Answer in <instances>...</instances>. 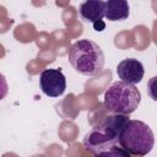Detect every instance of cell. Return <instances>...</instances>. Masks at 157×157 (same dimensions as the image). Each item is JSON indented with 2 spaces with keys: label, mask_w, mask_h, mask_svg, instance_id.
Wrapping results in <instances>:
<instances>
[{
  "label": "cell",
  "mask_w": 157,
  "mask_h": 157,
  "mask_svg": "<svg viewBox=\"0 0 157 157\" xmlns=\"http://www.w3.org/2000/svg\"><path fill=\"white\" fill-rule=\"evenodd\" d=\"M69 61L76 72L83 76H97L104 67V54L91 39H78L69 50Z\"/></svg>",
  "instance_id": "2"
},
{
  "label": "cell",
  "mask_w": 157,
  "mask_h": 157,
  "mask_svg": "<svg viewBox=\"0 0 157 157\" xmlns=\"http://www.w3.org/2000/svg\"><path fill=\"white\" fill-rule=\"evenodd\" d=\"M104 7H105V1L87 0L80 5L78 13L83 21L96 23L98 21H102V18L104 17Z\"/></svg>",
  "instance_id": "7"
},
{
  "label": "cell",
  "mask_w": 157,
  "mask_h": 157,
  "mask_svg": "<svg viewBox=\"0 0 157 157\" xmlns=\"http://www.w3.org/2000/svg\"><path fill=\"white\" fill-rule=\"evenodd\" d=\"M129 121L128 115L110 114L105 117L97 126L92 128L83 139V147L94 157L120 147L119 135Z\"/></svg>",
  "instance_id": "1"
},
{
  "label": "cell",
  "mask_w": 157,
  "mask_h": 157,
  "mask_svg": "<svg viewBox=\"0 0 157 157\" xmlns=\"http://www.w3.org/2000/svg\"><path fill=\"white\" fill-rule=\"evenodd\" d=\"M147 93L150 98L157 102V76H153L147 82Z\"/></svg>",
  "instance_id": "10"
},
{
  "label": "cell",
  "mask_w": 157,
  "mask_h": 157,
  "mask_svg": "<svg viewBox=\"0 0 157 157\" xmlns=\"http://www.w3.org/2000/svg\"><path fill=\"white\" fill-rule=\"evenodd\" d=\"M130 15V7L125 0H108L105 1L104 17L108 21H123Z\"/></svg>",
  "instance_id": "8"
},
{
  "label": "cell",
  "mask_w": 157,
  "mask_h": 157,
  "mask_svg": "<svg viewBox=\"0 0 157 157\" xmlns=\"http://www.w3.org/2000/svg\"><path fill=\"white\" fill-rule=\"evenodd\" d=\"M119 145L130 155L145 156L155 145L151 128L141 120H129L119 135Z\"/></svg>",
  "instance_id": "4"
},
{
  "label": "cell",
  "mask_w": 157,
  "mask_h": 157,
  "mask_svg": "<svg viewBox=\"0 0 157 157\" xmlns=\"http://www.w3.org/2000/svg\"><path fill=\"white\" fill-rule=\"evenodd\" d=\"M117 74L119 76V78L129 85H136L139 82H141V80L144 78V65L140 60L137 59H124L121 60L118 66H117Z\"/></svg>",
  "instance_id": "6"
},
{
  "label": "cell",
  "mask_w": 157,
  "mask_h": 157,
  "mask_svg": "<svg viewBox=\"0 0 157 157\" xmlns=\"http://www.w3.org/2000/svg\"><path fill=\"white\" fill-rule=\"evenodd\" d=\"M39 85L45 96L56 98L65 92L66 77L60 69H45L40 72Z\"/></svg>",
  "instance_id": "5"
},
{
  "label": "cell",
  "mask_w": 157,
  "mask_h": 157,
  "mask_svg": "<svg viewBox=\"0 0 157 157\" xmlns=\"http://www.w3.org/2000/svg\"><path fill=\"white\" fill-rule=\"evenodd\" d=\"M98 157H132V155H130L129 152H126L121 147H117V148H113L108 152H104V153L99 155Z\"/></svg>",
  "instance_id": "9"
},
{
  "label": "cell",
  "mask_w": 157,
  "mask_h": 157,
  "mask_svg": "<svg viewBox=\"0 0 157 157\" xmlns=\"http://www.w3.org/2000/svg\"><path fill=\"white\" fill-rule=\"evenodd\" d=\"M93 27H94V29L96 31H103L104 29V27H105V25H104V22H102V21H98V22H96V23H93Z\"/></svg>",
  "instance_id": "11"
},
{
  "label": "cell",
  "mask_w": 157,
  "mask_h": 157,
  "mask_svg": "<svg viewBox=\"0 0 157 157\" xmlns=\"http://www.w3.org/2000/svg\"><path fill=\"white\" fill-rule=\"evenodd\" d=\"M141 102V93L134 85L117 81L104 92L103 104L112 114L129 115L136 110Z\"/></svg>",
  "instance_id": "3"
}]
</instances>
